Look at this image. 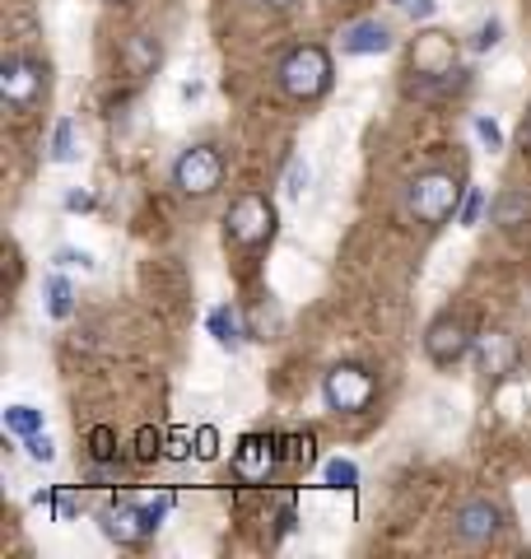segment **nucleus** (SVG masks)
<instances>
[{"label": "nucleus", "mask_w": 531, "mask_h": 559, "mask_svg": "<svg viewBox=\"0 0 531 559\" xmlns=\"http://www.w3.org/2000/svg\"><path fill=\"white\" fill-rule=\"evenodd\" d=\"M275 80H280V90H285L290 98H298V103L322 98L331 90V57H327V47H317V43L294 47L290 57L280 61Z\"/></svg>", "instance_id": "nucleus-1"}, {"label": "nucleus", "mask_w": 531, "mask_h": 559, "mask_svg": "<svg viewBox=\"0 0 531 559\" xmlns=\"http://www.w3.org/2000/svg\"><path fill=\"white\" fill-rule=\"evenodd\" d=\"M462 182L452 178V173H420V178H411V187H405V210L420 219V224H442L448 215H457V205H462Z\"/></svg>", "instance_id": "nucleus-2"}, {"label": "nucleus", "mask_w": 531, "mask_h": 559, "mask_svg": "<svg viewBox=\"0 0 531 559\" xmlns=\"http://www.w3.org/2000/svg\"><path fill=\"white\" fill-rule=\"evenodd\" d=\"M224 238L234 242V248H243V252L266 248V242L275 238V205L266 197H257V191H243V197L228 205V215H224Z\"/></svg>", "instance_id": "nucleus-3"}, {"label": "nucleus", "mask_w": 531, "mask_h": 559, "mask_svg": "<svg viewBox=\"0 0 531 559\" xmlns=\"http://www.w3.org/2000/svg\"><path fill=\"white\" fill-rule=\"evenodd\" d=\"M154 527H158V518H154V509L150 503H140V499H131V495H121V499H113L108 509H103V532H108V540H117V546H145V540L154 536Z\"/></svg>", "instance_id": "nucleus-4"}, {"label": "nucleus", "mask_w": 531, "mask_h": 559, "mask_svg": "<svg viewBox=\"0 0 531 559\" xmlns=\"http://www.w3.org/2000/svg\"><path fill=\"white\" fill-rule=\"evenodd\" d=\"M374 392H378V382H374V373H364L359 364H335V369L327 373V382H322L327 406H331V411H341V415H359V411H368Z\"/></svg>", "instance_id": "nucleus-5"}, {"label": "nucleus", "mask_w": 531, "mask_h": 559, "mask_svg": "<svg viewBox=\"0 0 531 559\" xmlns=\"http://www.w3.org/2000/svg\"><path fill=\"white\" fill-rule=\"evenodd\" d=\"M173 182L187 197H210L224 182V154L215 145H191L182 159L173 164Z\"/></svg>", "instance_id": "nucleus-6"}, {"label": "nucleus", "mask_w": 531, "mask_h": 559, "mask_svg": "<svg viewBox=\"0 0 531 559\" xmlns=\"http://www.w3.org/2000/svg\"><path fill=\"white\" fill-rule=\"evenodd\" d=\"M47 90V70L33 61V57H5V66H0V94H5V103L14 112H28L33 103L43 98Z\"/></svg>", "instance_id": "nucleus-7"}, {"label": "nucleus", "mask_w": 531, "mask_h": 559, "mask_svg": "<svg viewBox=\"0 0 531 559\" xmlns=\"http://www.w3.org/2000/svg\"><path fill=\"white\" fill-rule=\"evenodd\" d=\"M280 462V439L275 433H243L234 448V476L243 485H266Z\"/></svg>", "instance_id": "nucleus-8"}, {"label": "nucleus", "mask_w": 531, "mask_h": 559, "mask_svg": "<svg viewBox=\"0 0 531 559\" xmlns=\"http://www.w3.org/2000/svg\"><path fill=\"white\" fill-rule=\"evenodd\" d=\"M424 349H429L434 364H457L462 355H471L475 336H471L467 318H457V312H442V318L429 331H424Z\"/></svg>", "instance_id": "nucleus-9"}, {"label": "nucleus", "mask_w": 531, "mask_h": 559, "mask_svg": "<svg viewBox=\"0 0 531 559\" xmlns=\"http://www.w3.org/2000/svg\"><path fill=\"white\" fill-rule=\"evenodd\" d=\"M504 527V513L494 509L489 499H467L462 509L452 513V536L467 540V546H485V540H494Z\"/></svg>", "instance_id": "nucleus-10"}, {"label": "nucleus", "mask_w": 531, "mask_h": 559, "mask_svg": "<svg viewBox=\"0 0 531 559\" xmlns=\"http://www.w3.org/2000/svg\"><path fill=\"white\" fill-rule=\"evenodd\" d=\"M475 359H481L485 378H504L518 364V341L508 331H485V336H475Z\"/></svg>", "instance_id": "nucleus-11"}, {"label": "nucleus", "mask_w": 531, "mask_h": 559, "mask_svg": "<svg viewBox=\"0 0 531 559\" xmlns=\"http://www.w3.org/2000/svg\"><path fill=\"white\" fill-rule=\"evenodd\" d=\"M341 51L345 57H382V51H392V28L382 20H359L341 33Z\"/></svg>", "instance_id": "nucleus-12"}, {"label": "nucleus", "mask_w": 531, "mask_h": 559, "mask_svg": "<svg viewBox=\"0 0 531 559\" xmlns=\"http://www.w3.org/2000/svg\"><path fill=\"white\" fill-rule=\"evenodd\" d=\"M210 336H215L220 345H228V349H238V345H243L238 312H234V308H215V312H210Z\"/></svg>", "instance_id": "nucleus-13"}, {"label": "nucleus", "mask_w": 531, "mask_h": 559, "mask_svg": "<svg viewBox=\"0 0 531 559\" xmlns=\"http://www.w3.org/2000/svg\"><path fill=\"white\" fill-rule=\"evenodd\" d=\"M5 429L14 433V439H33V433H43V411H33V406H10V411H5Z\"/></svg>", "instance_id": "nucleus-14"}, {"label": "nucleus", "mask_w": 531, "mask_h": 559, "mask_svg": "<svg viewBox=\"0 0 531 559\" xmlns=\"http://www.w3.org/2000/svg\"><path fill=\"white\" fill-rule=\"evenodd\" d=\"M75 159H80L75 121H57V131H51V164H75Z\"/></svg>", "instance_id": "nucleus-15"}, {"label": "nucleus", "mask_w": 531, "mask_h": 559, "mask_svg": "<svg viewBox=\"0 0 531 559\" xmlns=\"http://www.w3.org/2000/svg\"><path fill=\"white\" fill-rule=\"evenodd\" d=\"M88 462H117V429L113 425L88 429Z\"/></svg>", "instance_id": "nucleus-16"}, {"label": "nucleus", "mask_w": 531, "mask_h": 559, "mask_svg": "<svg viewBox=\"0 0 531 559\" xmlns=\"http://www.w3.org/2000/svg\"><path fill=\"white\" fill-rule=\"evenodd\" d=\"M38 503H51L57 522H70L80 513V495H75V489H47V495H38Z\"/></svg>", "instance_id": "nucleus-17"}, {"label": "nucleus", "mask_w": 531, "mask_h": 559, "mask_svg": "<svg viewBox=\"0 0 531 559\" xmlns=\"http://www.w3.org/2000/svg\"><path fill=\"white\" fill-rule=\"evenodd\" d=\"M47 312H51V318H70V285H66V275H47Z\"/></svg>", "instance_id": "nucleus-18"}, {"label": "nucleus", "mask_w": 531, "mask_h": 559, "mask_svg": "<svg viewBox=\"0 0 531 559\" xmlns=\"http://www.w3.org/2000/svg\"><path fill=\"white\" fill-rule=\"evenodd\" d=\"M164 433H158V429H140L135 433V462H158V457H164Z\"/></svg>", "instance_id": "nucleus-19"}, {"label": "nucleus", "mask_w": 531, "mask_h": 559, "mask_svg": "<svg viewBox=\"0 0 531 559\" xmlns=\"http://www.w3.org/2000/svg\"><path fill=\"white\" fill-rule=\"evenodd\" d=\"M327 485H331V489H354V485H359V466L345 462V457L327 462Z\"/></svg>", "instance_id": "nucleus-20"}, {"label": "nucleus", "mask_w": 531, "mask_h": 559, "mask_svg": "<svg viewBox=\"0 0 531 559\" xmlns=\"http://www.w3.org/2000/svg\"><path fill=\"white\" fill-rule=\"evenodd\" d=\"M308 178H312V168H308V159H290V173H285V191L298 201L308 191Z\"/></svg>", "instance_id": "nucleus-21"}, {"label": "nucleus", "mask_w": 531, "mask_h": 559, "mask_svg": "<svg viewBox=\"0 0 531 559\" xmlns=\"http://www.w3.org/2000/svg\"><path fill=\"white\" fill-rule=\"evenodd\" d=\"M215 457H220V433L210 425H201L197 429V462H215Z\"/></svg>", "instance_id": "nucleus-22"}, {"label": "nucleus", "mask_w": 531, "mask_h": 559, "mask_svg": "<svg viewBox=\"0 0 531 559\" xmlns=\"http://www.w3.org/2000/svg\"><path fill=\"white\" fill-rule=\"evenodd\" d=\"M24 448H28V457H33V462H43V466H47V462H57V443H51L47 433H33V439H24Z\"/></svg>", "instance_id": "nucleus-23"}, {"label": "nucleus", "mask_w": 531, "mask_h": 559, "mask_svg": "<svg viewBox=\"0 0 531 559\" xmlns=\"http://www.w3.org/2000/svg\"><path fill=\"white\" fill-rule=\"evenodd\" d=\"M475 135L489 145V154L504 150V131H499V121H494V117H475Z\"/></svg>", "instance_id": "nucleus-24"}, {"label": "nucleus", "mask_w": 531, "mask_h": 559, "mask_svg": "<svg viewBox=\"0 0 531 559\" xmlns=\"http://www.w3.org/2000/svg\"><path fill=\"white\" fill-rule=\"evenodd\" d=\"M285 452H290L294 462H304V466H308V462H312V433H294Z\"/></svg>", "instance_id": "nucleus-25"}, {"label": "nucleus", "mask_w": 531, "mask_h": 559, "mask_svg": "<svg viewBox=\"0 0 531 559\" xmlns=\"http://www.w3.org/2000/svg\"><path fill=\"white\" fill-rule=\"evenodd\" d=\"M481 205H485V197H481V187H471V191H467V205H462V224H467V229H471V224H475V219H481Z\"/></svg>", "instance_id": "nucleus-26"}, {"label": "nucleus", "mask_w": 531, "mask_h": 559, "mask_svg": "<svg viewBox=\"0 0 531 559\" xmlns=\"http://www.w3.org/2000/svg\"><path fill=\"white\" fill-rule=\"evenodd\" d=\"M57 266H80V271H94V257H88V252H75V248H61V252H57Z\"/></svg>", "instance_id": "nucleus-27"}, {"label": "nucleus", "mask_w": 531, "mask_h": 559, "mask_svg": "<svg viewBox=\"0 0 531 559\" xmlns=\"http://www.w3.org/2000/svg\"><path fill=\"white\" fill-rule=\"evenodd\" d=\"M405 10H411L415 20H429V14H434V0H405Z\"/></svg>", "instance_id": "nucleus-28"}, {"label": "nucleus", "mask_w": 531, "mask_h": 559, "mask_svg": "<svg viewBox=\"0 0 531 559\" xmlns=\"http://www.w3.org/2000/svg\"><path fill=\"white\" fill-rule=\"evenodd\" d=\"M88 205H94L88 191H70V197H66V210H88Z\"/></svg>", "instance_id": "nucleus-29"}, {"label": "nucleus", "mask_w": 531, "mask_h": 559, "mask_svg": "<svg viewBox=\"0 0 531 559\" xmlns=\"http://www.w3.org/2000/svg\"><path fill=\"white\" fill-rule=\"evenodd\" d=\"M475 43H481V47H494V43H499V24H485V28H481V38H475Z\"/></svg>", "instance_id": "nucleus-30"}, {"label": "nucleus", "mask_w": 531, "mask_h": 559, "mask_svg": "<svg viewBox=\"0 0 531 559\" xmlns=\"http://www.w3.org/2000/svg\"><path fill=\"white\" fill-rule=\"evenodd\" d=\"M261 5H271V10H290L294 0H261Z\"/></svg>", "instance_id": "nucleus-31"}, {"label": "nucleus", "mask_w": 531, "mask_h": 559, "mask_svg": "<svg viewBox=\"0 0 531 559\" xmlns=\"http://www.w3.org/2000/svg\"><path fill=\"white\" fill-rule=\"evenodd\" d=\"M527 140H531V121H527Z\"/></svg>", "instance_id": "nucleus-32"}]
</instances>
